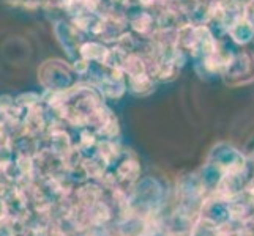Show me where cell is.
<instances>
[{"label":"cell","mask_w":254,"mask_h":236,"mask_svg":"<svg viewBox=\"0 0 254 236\" xmlns=\"http://www.w3.org/2000/svg\"><path fill=\"white\" fill-rule=\"evenodd\" d=\"M161 206V188L155 181L145 180L128 200V209L137 217L153 216Z\"/></svg>","instance_id":"cell-1"},{"label":"cell","mask_w":254,"mask_h":236,"mask_svg":"<svg viewBox=\"0 0 254 236\" xmlns=\"http://www.w3.org/2000/svg\"><path fill=\"white\" fill-rule=\"evenodd\" d=\"M200 213H202V219L212 222L215 225H223L231 221V213H229V203L227 200L223 198H208L202 202L200 206Z\"/></svg>","instance_id":"cell-2"},{"label":"cell","mask_w":254,"mask_h":236,"mask_svg":"<svg viewBox=\"0 0 254 236\" xmlns=\"http://www.w3.org/2000/svg\"><path fill=\"white\" fill-rule=\"evenodd\" d=\"M190 236H220V230H218V225L200 217L190 230Z\"/></svg>","instance_id":"cell-3"},{"label":"cell","mask_w":254,"mask_h":236,"mask_svg":"<svg viewBox=\"0 0 254 236\" xmlns=\"http://www.w3.org/2000/svg\"><path fill=\"white\" fill-rule=\"evenodd\" d=\"M142 236H172V235H169V233H164V232H158V230H156V232H150V233L144 230Z\"/></svg>","instance_id":"cell-4"},{"label":"cell","mask_w":254,"mask_h":236,"mask_svg":"<svg viewBox=\"0 0 254 236\" xmlns=\"http://www.w3.org/2000/svg\"><path fill=\"white\" fill-rule=\"evenodd\" d=\"M245 192H248L251 197H254V178L247 185V188H245Z\"/></svg>","instance_id":"cell-5"},{"label":"cell","mask_w":254,"mask_h":236,"mask_svg":"<svg viewBox=\"0 0 254 236\" xmlns=\"http://www.w3.org/2000/svg\"><path fill=\"white\" fill-rule=\"evenodd\" d=\"M253 205H254V197H253Z\"/></svg>","instance_id":"cell-6"}]
</instances>
